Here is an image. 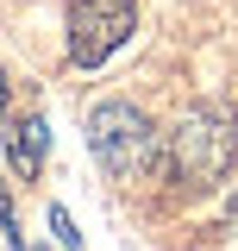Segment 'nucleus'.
<instances>
[{
	"label": "nucleus",
	"mask_w": 238,
	"mask_h": 251,
	"mask_svg": "<svg viewBox=\"0 0 238 251\" xmlns=\"http://www.w3.org/2000/svg\"><path fill=\"white\" fill-rule=\"evenodd\" d=\"M238 163V107L232 100H201L188 107L169 132V170L182 182H219Z\"/></svg>",
	"instance_id": "obj_1"
},
{
	"label": "nucleus",
	"mask_w": 238,
	"mask_h": 251,
	"mask_svg": "<svg viewBox=\"0 0 238 251\" xmlns=\"http://www.w3.org/2000/svg\"><path fill=\"white\" fill-rule=\"evenodd\" d=\"M88 151L94 163L119 176V182H132V176H144L157 151H163V138H157V126H150L144 107H132V100H100L88 113Z\"/></svg>",
	"instance_id": "obj_2"
},
{
	"label": "nucleus",
	"mask_w": 238,
	"mask_h": 251,
	"mask_svg": "<svg viewBox=\"0 0 238 251\" xmlns=\"http://www.w3.org/2000/svg\"><path fill=\"white\" fill-rule=\"evenodd\" d=\"M138 25L132 0H69V63L100 69Z\"/></svg>",
	"instance_id": "obj_3"
},
{
	"label": "nucleus",
	"mask_w": 238,
	"mask_h": 251,
	"mask_svg": "<svg viewBox=\"0 0 238 251\" xmlns=\"http://www.w3.org/2000/svg\"><path fill=\"white\" fill-rule=\"evenodd\" d=\"M44 151H50V126L38 120V113H25V120L6 132V157H13L19 176H38L44 170Z\"/></svg>",
	"instance_id": "obj_4"
},
{
	"label": "nucleus",
	"mask_w": 238,
	"mask_h": 251,
	"mask_svg": "<svg viewBox=\"0 0 238 251\" xmlns=\"http://www.w3.org/2000/svg\"><path fill=\"white\" fill-rule=\"evenodd\" d=\"M50 232H57V245H63V251H82V232H75V220L63 214V207H50Z\"/></svg>",
	"instance_id": "obj_5"
},
{
	"label": "nucleus",
	"mask_w": 238,
	"mask_h": 251,
	"mask_svg": "<svg viewBox=\"0 0 238 251\" xmlns=\"http://www.w3.org/2000/svg\"><path fill=\"white\" fill-rule=\"evenodd\" d=\"M0 232H6V245H19V226H13V207H6V188H0Z\"/></svg>",
	"instance_id": "obj_6"
},
{
	"label": "nucleus",
	"mask_w": 238,
	"mask_h": 251,
	"mask_svg": "<svg viewBox=\"0 0 238 251\" xmlns=\"http://www.w3.org/2000/svg\"><path fill=\"white\" fill-rule=\"evenodd\" d=\"M0 107H6V69H0Z\"/></svg>",
	"instance_id": "obj_7"
}]
</instances>
